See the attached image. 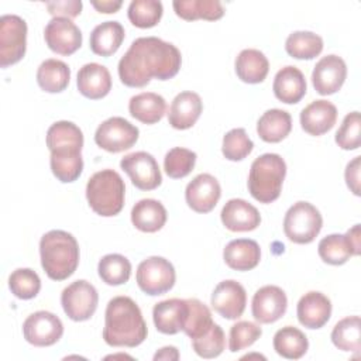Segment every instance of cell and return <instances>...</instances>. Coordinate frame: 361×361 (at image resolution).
<instances>
[{"instance_id":"cell-1","label":"cell","mask_w":361,"mask_h":361,"mask_svg":"<svg viewBox=\"0 0 361 361\" xmlns=\"http://www.w3.org/2000/svg\"><path fill=\"white\" fill-rule=\"evenodd\" d=\"M180 51L171 42L157 37L134 39L118 61V78L128 87H144L152 78L172 79L180 69Z\"/></svg>"},{"instance_id":"cell-2","label":"cell","mask_w":361,"mask_h":361,"mask_svg":"<svg viewBox=\"0 0 361 361\" xmlns=\"http://www.w3.org/2000/svg\"><path fill=\"white\" fill-rule=\"evenodd\" d=\"M148 334L147 323L138 305L128 296L109 300L104 312L103 338L111 347H137Z\"/></svg>"},{"instance_id":"cell-3","label":"cell","mask_w":361,"mask_h":361,"mask_svg":"<svg viewBox=\"0 0 361 361\" xmlns=\"http://www.w3.org/2000/svg\"><path fill=\"white\" fill-rule=\"evenodd\" d=\"M41 265L54 281L68 279L79 265V244L63 230H51L39 240Z\"/></svg>"},{"instance_id":"cell-4","label":"cell","mask_w":361,"mask_h":361,"mask_svg":"<svg viewBox=\"0 0 361 361\" xmlns=\"http://www.w3.org/2000/svg\"><path fill=\"white\" fill-rule=\"evenodd\" d=\"M286 164L278 154H262L254 159L248 175V190L259 203L275 202L282 190Z\"/></svg>"},{"instance_id":"cell-5","label":"cell","mask_w":361,"mask_h":361,"mask_svg":"<svg viewBox=\"0 0 361 361\" xmlns=\"http://www.w3.org/2000/svg\"><path fill=\"white\" fill-rule=\"evenodd\" d=\"M126 185L113 169H102L93 173L86 185V199L90 209L103 217L118 214L124 207Z\"/></svg>"},{"instance_id":"cell-6","label":"cell","mask_w":361,"mask_h":361,"mask_svg":"<svg viewBox=\"0 0 361 361\" xmlns=\"http://www.w3.org/2000/svg\"><path fill=\"white\" fill-rule=\"evenodd\" d=\"M323 217L309 202H296L290 206L283 219V233L295 244H309L320 233Z\"/></svg>"},{"instance_id":"cell-7","label":"cell","mask_w":361,"mask_h":361,"mask_svg":"<svg viewBox=\"0 0 361 361\" xmlns=\"http://www.w3.org/2000/svg\"><path fill=\"white\" fill-rule=\"evenodd\" d=\"M175 279V268L164 257H148L144 261H141L137 267V285L144 293L149 296L166 293L173 288Z\"/></svg>"},{"instance_id":"cell-8","label":"cell","mask_w":361,"mask_h":361,"mask_svg":"<svg viewBox=\"0 0 361 361\" xmlns=\"http://www.w3.org/2000/svg\"><path fill=\"white\" fill-rule=\"evenodd\" d=\"M27 49V23L16 14L0 18V66L7 68L23 59Z\"/></svg>"},{"instance_id":"cell-9","label":"cell","mask_w":361,"mask_h":361,"mask_svg":"<svg viewBox=\"0 0 361 361\" xmlns=\"http://www.w3.org/2000/svg\"><path fill=\"white\" fill-rule=\"evenodd\" d=\"M97 303L99 295L96 288L85 279L72 282L61 293L62 309L73 322L89 320L94 314Z\"/></svg>"},{"instance_id":"cell-10","label":"cell","mask_w":361,"mask_h":361,"mask_svg":"<svg viewBox=\"0 0 361 361\" xmlns=\"http://www.w3.org/2000/svg\"><path fill=\"white\" fill-rule=\"evenodd\" d=\"M140 131L123 117H110L99 124L94 133V142L107 152H121L130 149L138 140Z\"/></svg>"},{"instance_id":"cell-11","label":"cell","mask_w":361,"mask_h":361,"mask_svg":"<svg viewBox=\"0 0 361 361\" xmlns=\"http://www.w3.org/2000/svg\"><path fill=\"white\" fill-rule=\"evenodd\" d=\"M320 258L330 265H343L350 257L361 252L360 224H354L345 234H330L320 240L317 245Z\"/></svg>"},{"instance_id":"cell-12","label":"cell","mask_w":361,"mask_h":361,"mask_svg":"<svg viewBox=\"0 0 361 361\" xmlns=\"http://www.w3.org/2000/svg\"><path fill=\"white\" fill-rule=\"evenodd\" d=\"M120 168L128 175L133 185L141 190H154L162 183L157 159L145 151L126 155L120 161Z\"/></svg>"},{"instance_id":"cell-13","label":"cell","mask_w":361,"mask_h":361,"mask_svg":"<svg viewBox=\"0 0 361 361\" xmlns=\"http://www.w3.org/2000/svg\"><path fill=\"white\" fill-rule=\"evenodd\" d=\"M23 334L27 343L35 347H49L59 341L63 334L61 319L47 310L30 314L23 324Z\"/></svg>"},{"instance_id":"cell-14","label":"cell","mask_w":361,"mask_h":361,"mask_svg":"<svg viewBox=\"0 0 361 361\" xmlns=\"http://www.w3.org/2000/svg\"><path fill=\"white\" fill-rule=\"evenodd\" d=\"M44 38L48 48L59 55H72L82 45V32L79 27L63 17H54L44 30Z\"/></svg>"},{"instance_id":"cell-15","label":"cell","mask_w":361,"mask_h":361,"mask_svg":"<svg viewBox=\"0 0 361 361\" xmlns=\"http://www.w3.org/2000/svg\"><path fill=\"white\" fill-rule=\"evenodd\" d=\"M210 305L224 319L235 320L241 317L245 310V289L240 282L234 279L221 281L212 293Z\"/></svg>"},{"instance_id":"cell-16","label":"cell","mask_w":361,"mask_h":361,"mask_svg":"<svg viewBox=\"0 0 361 361\" xmlns=\"http://www.w3.org/2000/svg\"><path fill=\"white\" fill-rule=\"evenodd\" d=\"M288 307L286 293L275 285L259 288L251 302V312L258 323L269 324L279 320Z\"/></svg>"},{"instance_id":"cell-17","label":"cell","mask_w":361,"mask_h":361,"mask_svg":"<svg viewBox=\"0 0 361 361\" xmlns=\"http://www.w3.org/2000/svg\"><path fill=\"white\" fill-rule=\"evenodd\" d=\"M347 78V66L343 58L338 55L323 56L312 72V83L314 90L322 94H333L338 92Z\"/></svg>"},{"instance_id":"cell-18","label":"cell","mask_w":361,"mask_h":361,"mask_svg":"<svg viewBox=\"0 0 361 361\" xmlns=\"http://www.w3.org/2000/svg\"><path fill=\"white\" fill-rule=\"evenodd\" d=\"M221 196L219 180L210 173L195 176L186 186L185 199L188 206L196 213L212 212Z\"/></svg>"},{"instance_id":"cell-19","label":"cell","mask_w":361,"mask_h":361,"mask_svg":"<svg viewBox=\"0 0 361 361\" xmlns=\"http://www.w3.org/2000/svg\"><path fill=\"white\" fill-rule=\"evenodd\" d=\"M296 314L302 326L307 329H320L331 316V302L324 293L310 290L299 299Z\"/></svg>"},{"instance_id":"cell-20","label":"cell","mask_w":361,"mask_h":361,"mask_svg":"<svg viewBox=\"0 0 361 361\" xmlns=\"http://www.w3.org/2000/svg\"><path fill=\"white\" fill-rule=\"evenodd\" d=\"M223 226L235 233L252 231L261 223V214L255 206L244 199H230L220 213Z\"/></svg>"},{"instance_id":"cell-21","label":"cell","mask_w":361,"mask_h":361,"mask_svg":"<svg viewBox=\"0 0 361 361\" xmlns=\"http://www.w3.org/2000/svg\"><path fill=\"white\" fill-rule=\"evenodd\" d=\"M337 121V107L324 99L314 100L300 111V126L310 135H323Z\"/></svg>"},{"instance_id":"cell-22","label":"cell","mask_w":361,"mask_h":361,"mask_svg":"<svg viewBox=\"0 0 361 361\" xmlns=\"http://www.w3.org/2000/svg\"><path fill=\"white\" fill-rule=\"evenodd\" d=\"M76 85L82 96L97 100L107 96L111 90V76L104 65L90 62L79 69Z\"/></svg>"},{"instance_id":"cell-23","label":"cell","mask_w":361,"mask_h":361,"mask_svg":"<svg viewBox=\"0 0 361 361\" xmlns=\"http://www.w3.org/2000/svg\"><path fill=\"white\" fill-rule=\"evenodd\" d=\"M203 110L202 99L195 92H180L171 103L168 121L176 130H188L195 126Z\"/></svg>"},{"instance_id":"cell-24","label":"cell","mask_w":361,"mask_h":361,"mask_svg":"<svg viewBox=\"0 0 361 361\" xmlns=\"http://www.w3.org/2000/svg\"><path fill=\"white\" fill-rule=\"evenodd\" d=\"M306 79L300 69L288 65L279 69L274 78L272 90L278 100L286 104H295L306 94Z\"/></svg>"},{"instance_id":"cell-25","label":"cell","mask_w":361,"mask_h":361,"mask_svg":"<svg viewBox=\"0 0 361 361\" xmlns=\"http://www.w3.org/2000/svg\"><path fill=\"white\" fill-rule=\"evenodd\" d=\"M188 313L186 299H166L157 303L152 309L155 329L164 334H176L182 330Z\"/></svg>"},{"instance_id":"cell-26","label":"cell","mask_w":361,"mask_h":361,"mask_svg":"<svg viewBox=\"0 0 361 361\" xmlns=\"http://www.w3.org/2000/svg\"><path fill=\"white\" fill-rule=\"evenodd\" d=\"M223 259L231 269L250 271L259 264L261 250L254 240L237 238L224 247Z\"/></svg>"},{"instance_id":"cell-27","label":"cell","mask_w":361,"mask_h":361,"mask_svg":"<svg viewBox=\"0 0 361 361\" xmlns=\"http://www.w3.org/2000/svg\"><path fill=\"white\" fill-rule=\"evenodd\" d=\"M166 209L155 199H141L131 209V223L142 233H155L166 223Z\"/></svg>"},{"instance_id":"cell-28","label":"cell","mask_w":361,"mask_h":361,"mask_svg":"<svg viewBox=\"0 0 361 361\" xmlns=\"http://www.w3.org/2000/svg\"><path fill=\"white\" fill-rule=\"evenodd\" d=\"M124 27L118 21H104L90 32V49L100 56H111L124 41Z\"/></svg>"},{"instance_id":"cell-29","label":"cell","mask_w":361,"mask_h":361,"mask_svg":"<svg viewBox=\"0 0 361 361\" xmlns=\"http://www.w3.org/2000/svg\"><path fill=\"white\" fill-rule=\"evenodd\" d=\"M128 111L135 120L144 124H155L165 116L166 102L158 93L142 92L130 99Z\"/></svg>"},{"instance_id":"cell-30","label":"cell","mask_w":361,"mask_h":361,"mask_svg":"<svg viewBox=\"0 0 361 361\" xmlns=\"http://www.w3.org/2000/svg\"><path fill=\"white\" fill-rule=\"evenodd\" d=\"M269 71V62L264 52L254 48L243 49L235 58V73L245 83H261Z\"/></svg>"},{"instance_id":"cell-31","label":"cell","mask_w":361,"mask_h":361,"mask_svg":"<svg viewBox=\"0 0 361 361\" xmlns=\"http://www.w3.org/2000/svg\"><path fill=\"white\" fill-rule=\"evenodd\" d=\"M292 130V117L281 109L267 110L257 123L258 137L265 142H279L289 135Z\"/></svg>"},{"instance_id":"cell-32","label":"cell","mask_w":361,"mask_h":361,"mask_svg":"<svg viewBox=\"0 0 361 361\" xmlns=\"http://www.w3.org/2000/svg\"><path fill=\"white\" fill-rule=\"evenodd\" d=\"M71 69L59 59L49 58L41 62L37 71L38 86L48 93H59L65 90L69 85Z\"/></svg>"},{"instance_id":"cell-33","label":"cell","mask_w":361,"mask_h":361,"mask_svg":"<svg viewBox=\"0 0 361 361\" xmlns=\"http://www.w3.org/2000/svg\"><path fill=\"white\" fill-rule=\"evenodd\" d=\"M51 171L55 178L63 183L76 180L83 171L82 151L79 149H55L49 157Z\"/></svg>"},{"instance_id":"cell-34","label":"cell","mask_w":361,"mask_h":361,"mask_svg":"<svg viewBox=\"0 0 361 361\" xmlns=\"http://www.w3.org/2000/svg\"><path fill=\"white\" fill-rule=\"evenodd\" d=\"M172 6L176 16L186 21H214L224 16V7L219 0H175Z\"/></svg>"},{"instance_id":"cell-35","label":"cell","mask_w":361,"mask_h":361,"mask_svg":"<svg viewBox=\"0 0 361 361\" xmlns=\"http://www.w3.org/2000/svg\"><path fill=\"white\" fill-rule=\"evenodd\" d=\"M307 348V337L298 327L285 326L274 336V350L283 358L298 360L306 354Z\"/></svg>"},{"instance_id":"cell-36","label":"cell","mask_w":361,"mask_h":361,"mask_svg":"<svg viewBox=\"0 0 361 361\" xmlns=\"http://www.w3.org/2000/svg\"><path fill=\"white\" fill-rule=\"evenodd\" d=\"M47 147L49 152L62 148H73L82 151L83 133L72 121H56L47 131Z\"/></svg>"},{"instance_id":"cell-37","label":"cell","mask_w":361,"mask_h":361,"mask_svg":"<svg viewBox=\"0 0 361 361\" xmlns=\"http://www.w3.org/2000/svg\"><path fill=\"white\" fill-rule=\"evenodd\" d=\"M286 52L296 59H313L323 51V39L312 31H293L285 41Z\"/></svg>"},{"instance_id":"cell-38","label":"cell","mask_w":361,"mask_h":361,"mask_svg":"<svg viewBox=\"0 0 361 361\" xmlns=\"http://www.w3.org/2000/svg\"><path fill=\"white\" fill-rule=\"evenodd\" d=\"M188 313L182 327V331L190 338H197L206 334L214 324L210 309L199 299H186Z\"/></svg>"},{"instance_id":"cell-39","label":"cell","mask_w":361,"mask_h":361,"mask_svg":"<svg viewBox=\"0 0 361 361\" xmlns=\"http://www.w3.org/2000/svg\"><path fill=\"white\" fill-rule=\"evenodd\" d=\"M361 320L360 316H348L341 319L331 331L333 344L341 351L360 353L361 343Z\"/></svg>"},{"instance_id":"cell-40","label":"cell","mask_w":361,"mask_h":361,"mask_svg":"<svg viewBox=\"0 0 361 361\" xmlns=\"http://www.w3.org/2000/svg\"><path fill=\"white\" fill-rule=\"evenodd\" d=\"M97 272L104 283L123 285L130 279L131 262L121 254H107L99 261Z\"/></svg>"},{"instance_id":"cell-41","label":"cell","mask_w":361,"mask_h":361,"mask_svg":"<svg viewBox=\"0 0 361 361\" xmlns=\"http://www.w3.org/2000/svg\"><path fill=\"white\" fill-rule=\"evenodd\" d=\"M162 13L164 7L158 0H133L127 10L128 20L138 28L155 27L161 20Z\"/></svg>"},{"instance_id":"cell-42","label":"cell","mask_w":361,"mask_h":361,"mask_svg":"<svg viewBox=\"0 0 361 361\" xmlns=\"http://www.w3.org/2000/svg\"><path fill=\"white\" fill-rule=\"evenodd\" d=\"M8 288L16 298L28 300L38 295L41 279L35 271L30 268H18L10 274Z\"/></svg>"},{"instance_id":"cell-43","label":"cell","mask_w":361,"mask_h":361,"mask_svg":"<svg viewBox=\"0 0 361 361\" xmlns=\"http://www.w3.org/2000/svg\"><path fill=\"white\" fill-rule=\"evenodd\" d=\"M196 158V152L188 148L175 147L166 152L164 158V169L169 178L182 179L193 171Z\"/></svg>"},{"instance_id":"cell-44","label":"cell","mask_w":361,"mask_h":361,"mask_svg":"<svg viewBox=\"0 0 361 361\" xmlns=\"http://www.w3.org/2000/svg\"><path fill=\"white\" fill-rule=\"evenodd\" d=\"M254 148L252 140L244 128H233L223 137L221 152L228 161H241L251 154Z\"/></svg>"},{"instance_id":"cell-45","label":"cell","mask_w":361,"mask_h":361,"mask_svg":"<svg viewBox=\"0 0 361 361\" xmlns=\"http://www.w3.org/2000/svg\"><path fill=\"white\" fill-rule=\"evenodd\" d=\"M226 347V336L223 329L219 324H213L212 329L197 337L192 340V348L195 350V353L202 357V358H216L219 357L223 350Z\"/></svg>"},{"instance_id":"cell-46","label":"cell","mask_w":361,"mask_h":361,"mask_svg":"<svg viewBox=\"0 0 361 361\" xmlns=\"http://www.w3.org/2000/svg\"><path fill=\"white\" fill-rule=\"evenodd\" d=\"M336 142L341 149L351 151L361 145V116L360 111L348 113L336 133Z\"/></svg>"},{"instance_id":"cell-47","label":"cell","mask_w":361,"mask_h":361,"mask_svg":"<svg viewBox=\"0 0 361 361\" xmlns=\"http://www.w3.org/2000/svg\"><path fill=\"white\" fill-rule=\"evenodd\" d=\"M262 334V329L247 320L237 322L230 329V337H228V348L231 353L241 351L250 345H252Z\"/></svg>"},{"instance_id":"cell-48","label":"cell","mask_w":361,"mask_h":361,"mask_svg":"<svg viewBox=\"0 0 361 361\" xmlns=\"http://www.w3.org/2000/svg\"><path fill=\"white\" fill-rule=\"evenodd\" d=\"M48 13L54 17H63V18H75L82 11V1L80 0H63V1H47L45 3Z\"/></svg>"},{"instance_id":"cell-49","label":"cell","mask_w":361,"mask_h":361,"mask_svg":"<svg viewBox=\"0 0 361 361\" xmlns=\"http://www.w3.org/2000/svg\"><path fill=\"white\" fill-rule=\"evenodd\" d=\"M360 165H361V157H355L353 161L347 164L345 172H344L345 183L355 196H360Z\"/></svg>"},{"instance_id":"cell-50","label":"cell","mask_w":361,"mask_h":361,"mask_svg":"<svg viewBox=\"0 0 361 361\" xmlns=\"http://www.w3.org/2000/svg\"><path fill=\"white\" fill-rule=\"evenodd\" d=\"M90 4H92L99 13L111 14V13L118 11V8L123 6V1H121V0H102V1L92 0Z\"/></svg>"},{"instance_id":"cell-51","label":"cell","mask_w":361,"mask_h":361,"mask_svg":"<svg viewBox=\"0 0 361 361\" xmlns=\"http://www.w3.org/2000/svg\"><path fill=\"white\" fill-rule=\"evenodd\" d=\"M154 360L158 361V360H179V353H178V348L173 347V345H166V347H162L159 348L155 355H154Z\"/></svg>"}]
</instances>
